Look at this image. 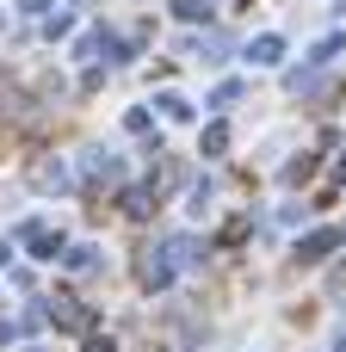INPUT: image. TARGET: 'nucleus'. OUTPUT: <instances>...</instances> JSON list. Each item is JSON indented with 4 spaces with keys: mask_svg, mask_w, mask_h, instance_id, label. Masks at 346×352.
Masks as SVG:
<instances>
[{
    "mask_svg": "<svg viewBox=\"0 0 346 352\" xmlns=\"http://www.w3.org/2000/svg\"><path fill=\"white\" fill-rule=\"evenodd\" d=\"M19 241L31 248V260H62V229H50L43 217H31V223H19Z\"/></svg>",
    "mask_w": 346,
    "mask_h": 352,
    "instance_id": "2",
    "label": "nucleus"
},
{
    "mask_svg": "<svg viewBox=\"0 0 346 352\" xmlns=\"http://www.w3.org/2000/svg\"><path fill=\"white\" fill-rule=\"evenodd\" d=\"M80 173H87V186H111V179L124 173V161L105 155V148H87V155H80Z\"/></svg>",
    "mask_w": 346,
    "mask_h": 352,
    "instance_id": "3",
    "label": "nucleus"
},
{
    "mask_svg": "<svg viewBox=\"0 0 346 352\" xmlns=\"http://www.w3.org/2000/svg\"><path fill=\"white\" fill-rule=\"evenodd\" d=\"M167 260H173V266H198V241H192V235H173V241H167Z\"/></svg>",
    "mask_w": 346,
    "mask_h": 352,
    "instance_id": "10",
    "label": "nucleus"
},
{
    "mask_svg": "<svg viewBox=\"0 0 346 352\" xmlns=\"http://www.w3.org/2000/svg\"><path fill=\"white\" fill-rule=\"evenodd\" d=\"M334 352H346V334H340V340H334Z\"/></svg>",
    "mask_w": 346,
    "mask_h": 352,
    "instance_id": "20",
    "label": "nucleus"
},
{
    "mask_svg": "<svg viewBox=\"0 0 346 352\" xmlns=\"http://www.w3.org/2000/svg\"><path fill=\"white\" fill-rule=\"evenodd\" d=\"M50 6H56V0H19V12H31V19H37V12H50Z\"/></svg>",
    "mask_w": 346,
    "mask_h": 352,
    "instance_id": "18",
    "label": "nucleus"
},
{
    "mask_svg": "<svg viewBox=\"0 0 346 352\" xmlns=\"http://www.w3.org/2000/svg\"><path fill=\"white\" fill-rule=\"evenodd\" d=\"M6 340H12V328H6V322H0V346H6Z\"/></svg>",
    "mask_w": 346,
    "mask_h": 352,
    "instance_id": "19",
    "label": "nucleus"
},
{
    "mask_svg": "<svg viewBox=\"0 0 346 352\" xmlns=\"http://www.w3.org/2000/svg\"><path fill=\"white\" fill-rule=\"evenodd\" d=\"M229 148V124L217 118V124H204V136H198V155H223Z\"/></svg>",
    "mask_w": 346,
    "mask_h": 352,
    "instance_id": "8",
    "label": "nucleus"
},
{
    "mask_svg": "<svg viewBox=\"0 0 346 352\" xmlns=\"http://www.w3.org/2000/svg\"><path fill=\"white\" fill-rule=\"evenodd\" d=\"M248 62H254V68H279V62H285V37H272V31L254 37V43H248Z\"/></svg>",
    "mask_w": 346,
    "mask_h": 352,
    "instance_id": "6",
    "label": "nucleus"
},
{
    "mask_svg": "<svg viewBox=\"0 0 346 352\" xmlns=\"http://www.w3.org/2000/svg\"><path fill=\"white\" fill-rule=\"evenodd\" d=\"M31 186H37V192H68V167H62L56 155H37V161H31Z\"/></svg>",
    "mask_w": 346,
    "mask_h": 352,
    "instance_id": "4",
    "label": "nucleus"
},
{
    "mask_svg": "<svg viewBox=\"0 0 346 352\" xmlns=\"http://www.w3.org/2000/svg\"><path fill=\"white\" fill-rule=\"evenodd\" d=\"M50 322L68 328V334H93V309H87L74 291H56V297H50Z\"/></svg>",
    "mask_w": 346,
    "mask_h": 352,
    "instance_id": "1",
    "label": "nucleus"
},
{
    "mask_svg": "<svg viewBox=\"0 0 346 352\" xmlns=\"http://www.w3.org/2000/svg\"><path fill=\"white\" fill-rule=\"evenodd\" d=\"M62 260H68V266H74V272H99V254H93V248H68V254H62Z\"/></svg>",
    "mask_w": 346,
    "mask_h": 352,
    "instance_id": "12",
    "label": "nucleus"
},
{
    "mask_svg": "<svg viewBox=\"0 0 346 352\" xmlns=\"http://www.w3.org/2000/svg\"><path fill=\"white\" fill-rule=\"evenodd\" d=\"M136 278H142L149 291H167V285H173V260H161V254L149 248V254L136 260Z\"/></svg>",
    "mask_w": 346,
    "mask_h": 352,
    "instance_id": "5",
    "label": "nucleus"
},
{
    "mask_svg": "<svg viewBox=\"0 0 346 352\" xmlns=\"http://www.w3.org/2000/svg\"><path fill=\"white\" fill-rule=\"evenodd\" d=\"M155 210V186H130L124 192V217H149Z\"/></svg>",
    "mask_w": 346,
    "mask_h": 352,
    "instance_id": "9",
    "label": "nucleus"
},
{
    "mask_svg": "<svg viewBox=\"0 0 346 352\" xmlns=\"http://www.w3.org/2000/svg\"><path fill=\"white\" fill-rule=\"evenodd\" d=\"M80 352H118V340H111V334H87V346Z\"/></svg>",
    "mask_w": 346,
    "mask_h": 352,
    "instance_id": "17",
    "label": "nucleus"
},
{
    "mask_svg": "<svg viewBox=\"0 0 346 352\" xmlns=\"http://www.w3.org/2000/svg\"><path fill=\"white\" fill-rule=\"evenodd\" d=\"M340 248V229H316L310 241H297V260H328Z\"/></svg>",
    "mask_w": 346,
    "mask_h": 352,
    "instance_id": "7",
    "label": "nucleus"
},
{
    "mask_svg": "<svg viewBox=\"0 0 346 352\" xmlns=\"http://www.w3.org/2000/svg\"><path fill=\"white\" fill-rule=\"evenodd\" d=\"M310 173H316V155H303V161H291V167H285V179H291V186H297V179H310Z\"/></svg>",
    "mask_w": 346,
    "mask_h": 352,
    "instance_id": "15",
    "label": "nucleus"
},
{
    "mask_svg": "<svg viewBox=\"0 0 346 352\" xmlns=\"http://www.w3.org/2000/svg\"><path fill=\"white\" fill-rule=\"evenodd\" d=\"M192 50H198L204 62H229V37H198Z\"/></svg>",
    "mask_w": 346,
    "mask_h": 352,
    "instance_id": "11",
    "label": "nucleus"
},
{
    "mask_svg": "<svg viewBox=\"0 0 346 352\" xmlns=\"http://www.w3.org/2000/svg\"><path fill=\"white\" fill-rule=\"evenodd\" d=\"M173 12H180V19H186V25H198V19H204V25H210V6H204V0H173Z\"/></svg>",
    "mask_w": 346,
    "mask_h": 352,
    "instance_id": "13",
    "label": "nucleus"
},
{
    "mask_svg": "<svg viewBox=\"0 0 346 352\" xmlns=\"http://www.w3.org/2000/svg\"><path fill=\"white\" fill-rule=\"evenodd\" d=\"M241 235H248V217H235V223H223V235H217V241H223V248H235Z\"/></svg>",
    "mask_w": 346,
    "mask_h": 352,
    "instance_id": "16",
    "label": "nucleus"
},
{
    "mask_svg": "<svg viewBox=\"0 0 346 352\" xmlns=\"http://www.w3.org/2000/svg\"><path fill=\"white\" fill-rule=\"evenodd\" d=\"M155 105H161V111H167V118H192V105H186V99H180V93H161V99H155Z\"/></svg>",
    "mask_w": 346,
    "mask_h": 352,
    "instance_id": "14",
    "label": "nucleus"
}]
</instances>
